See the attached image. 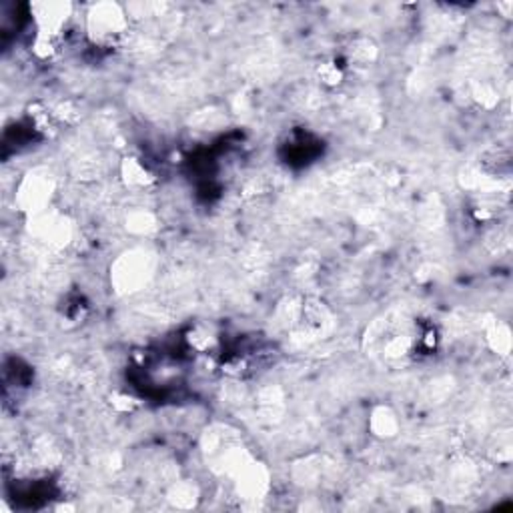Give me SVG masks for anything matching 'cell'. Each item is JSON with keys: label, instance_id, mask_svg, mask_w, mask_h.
Returning <instances> with one entry per match:
<instances>
[{"label": "cell", "instance_id": "1", "mask_svg": "<svg viewBox=\"0 0 513 513\" xmlns=\"http://www.w3.org/2000/svg\"><path fill=\"white\" fill-rule=\"evenodd\" d=\"M86 32L98 46H115L128 32V16L115 2H98L86 16Z\"/></svg>", "mask_w": 513, "mask_h": 513}, {"label": "cell", "instance_id": "2", "mask_svg": "<svg viewBox=\"0 0 513 513\" xmlns=\"http://www.w3.org/2000/svg\"><path fill=\"white\" fill-rule=\"evenodd\" d=\"M73 4L68 2H34L31 4V14L36 22V34L59 39L66 21L71 19Z\"/></svg>", "mask_w": 513, "mask_h": 513}, {"label": "cell", "instance_id": "3", "mask_svg": "<svg viewBox=\"0 0 513 513\" xmlns=\"http://www.w3.org/2000/svg\"><path fill=\"white\" fill-rule=\"evenodd\" d=\"M51 195H53V181L46 175H31L22 181L16 200L22 210L39 215L42 210H46Z\"/></svg>", "mask_w": 513, "mask_h": 513}, {"label": "cell", "instance_id": "4", "mask_svg": "<svg viewBox=\"0 0 513 513\" xmlns=\"http://www.w3.org/2000/svg\"><path fill=\"white\" fill-rule=\"evenodd\" d=\"M151 265L145 253H131L121 257L115 265V283L123 291H133L147 281Z\"/></svg>", "mask_w": 513, "mask_h": 513}, {"label": "cell", "instance_id": "5", "mask_svg": "<svg viewBox=\"0 0 513 513\" xmlns=\"http://www.w3.org/2000/svg\"><path fill=\"white\" fill-rule=\"evenodd\" d=\"M121 175H123V181H125L126 187L131 189H147L153 185V173L148 171L138 158H125L123 165H121Z\"/></svg>", "mask_w": 513, "mask_h": 513}, {"label": "cell", "instance_id": "6", "mask_svg": "<svg viewBox=\"0 0 513 513\" xmlns=\"http://www.w3.org/2000/svg\"><path fill=\"white\" fill-rule=\"evenodd\" d=\"M371 431L377 435V437H395L399 431V421L397 415L391 411L389 407H377L371 413Z\"/></svg>", "mask_w": 513, "mask_h": 513}, {"label": "cell", "instance_id": "7", "mask_svg": "<svg viewBox=\"0 0 513 513\" xmlns=\"http://www.w3.org/2000/svg\"><path fill=\"white\" fill-rule=\"evenodd\" d=\"M349 61L357 63L359 66H365L371 64L377 59V44L371 41V39H357L351 46H349Z\"/></svg>", "mask_w": 513, "mask_h": 513}, {"label": "cell", "instance_id": "8", "mask_svg": "<svg viewBox=\"0 0 513 513\" xmlns=\"http://www.w3.org/2000/svg\"><path fill=\"white\" fill-rule=\"evenodd\" d=\"M487 343L492 347L495 353L499 355H507L509 349H512V331L505 323H493L487 329Z\"/></svg>", "mask_w": 513, "mask_h": 513}, {"label": "cell", "instance_id": "9", "mask_svg": "<svg viewBox=\"0 0 513 513\" xmlns=\"http://www.w3.org/2000/svg\"><path fill=\"white\" fill-rule=\"evenodd\" d=\"M187 343H189L191 349H195L199 353H207L210 347L217 343V337H215V333L210 329L203 327V325H197L187 333Z\"/></svg>", "mask_w": 513, "mask_h": 513}, {"label": "cell", "instance_id": "10", "mask_svg": "<svg viewBox=\"0 0 513 513\" xmlns=\"http://www.w3.org/2000/svg\"><path fill=\"white\" fill-rule=\"evenodd\" d=\"M197 487L193 483H177L168 492V502L175 503L177 507H193L197 502Z\"/></svg>", "mask_w": 513, "mask_h": 513}, {"label": "cell", "instance_id": "11", "mask_svg": "<svg viewBox=\"0 0 513 513\" xmlns=\"http://www.w3.org/2000/svg\"><path fill=\"white\" fill-rule=\"evenodd\" d=\"M126 229L133 230L136 235H147L151 230L155 229V219L151 213H145V210H136L133 215H128L126 219Z\"/></svg>", "mask_w": 513, "mask_h": 513}, {"label": "cell", "instance_id": "12", "mask_svg": "<svg viewBox=\"0 0 513 513\" xmlns=\"http://www.w3.org/2000/svg\"><path fill=\"white\" fill-rule=\"evenodd\" d=\"M473 101L479 106H483V108H493V106L497 105V101H499V95L495 93V88H493L492 84L482 83L473 86Z\"/></svg>", "mask_w": 513, "mask_h": 513}, {"label": "cell", "instance_id": "13", "mask_svg": "<svg viewBox=\"0 0 513 513\" xmlns=\"http://www.w3.org/2000/svg\"><path fill=\"white\" fill-rule=\"evenodd\" d=\"M317 74H319L321 83L327 84V86H337V84H341V81H343V71H341L335 63L319 64Z\"/></svg>", "mask_w": 513, "mask_h": 513}, {"label": "cell", "instance_id": "14", "mask_svg": "<svg viewBox=\"0 0 513 513\" xmlns=\"http://www.w3.org/2000/svg\"><path fill=\"white\" fill-rule=\"evenodd\" d=\"M135 405L136 401L133 397H128V395H115L113 397V407L118 409V411H131Z\"/></svg>", "mask_w": 513, "mask_h": 513}]
</instances>
